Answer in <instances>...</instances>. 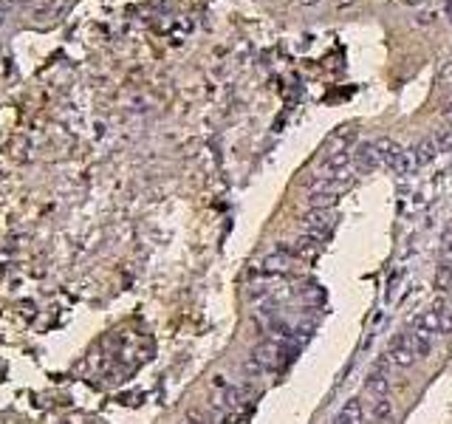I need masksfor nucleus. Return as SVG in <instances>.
Returning <instances> with one entry per match:
<instances>
[{"instance_id": "nucleus-1", "label": "nucleus", "mask_w": 452, "mask_h": 424, "mask_svg": "<svg viewBox=\"0 0 452 424\" xmlns=\"http://www.w3.org/2000/svg\"><path fill=\"white\" fill-rule=\"evenodd\" d=\"M447 309H449V305L444 300H433L430 305H424V309L413 317L410 331H418L424 337L436 340L438 334H444V328H447Z\"/></svg>"}, {"instance_id": "nucleus-2", "label": "nucleus", "mask_w": 452, "mask_h": 424, "mask_svg": "<svg viewBox=\"0 0 452 424\" xmlns=\"http://www.w3.org/2000/svg\"><path fill=\"white\" fill-rule=\"evenodd\" d=\"M376 150H379V161L385 164V167L396 176H407L413 170V158L410 153L404 150L401 145H396L393 139H379L376 141Z\"/></svg>"}, {"instance_id": "nucleus-3", "label": "nucleus", "mask_w": 452, "mask_h": 424, "mask_svg": "<svg viewBox=\"0 0 452 424\" xmlns=\"http://www.w3.org/2000/svg\"><path fill=\"white\" fill-rule=\"evenodd\" d=\"M385 357H388V362L396 365V368H410L413 362H418L416 348H413L407 331H399V334L390 337V342H388V348H385Z\"/></svg>"}, {"instance_id": "nucleus-4", "label": "nucleus", "mask_w": 452, "mask_h": 424, "mask_svg": "<svg viewBox=\"0 0 452 424\" xmlns=\"http://www.w3.org/2000/svg\"><path fill=\"white\" fill-rule=\"evenodd\" d=\"M252 357L257 360L260 368H263V373H269V370H280L285 362H289V348L277 340H269L263 345H257L252 351Z\"/></svg>"}, {"instance_id": "nucleus-5", "label": "nucleus", "mask_w": 452, "mask_h": 424, "mask_svg": "<svg viewBox=\"0 0 452 424\" xmlns=\"http://www.w3.org/2000/svg\"><path fill=\"white\" fill-rule=\"evenodd\" d=\"M353 170V153L350 150H334L320 161V178H340L345 181L348 173Z\"/></svg>"}, {"instance_id": "nucleus-6", "label": "nucleus", "mask_w": 452, "mask_h": 424, "mask_svg": "<svg viewBox=\"0 0 452 424\" xmlns=\"http://www.w3.org/2000/svg\"><path fill=\"white\" fill-rule=\"evenodd\" d=\"M337 224V215H334V209H314L302 218V226H305V235H314V238H328L331 229H334Z\"/></svg>"}, {"instance_id": "nucleus-7", "label": "nucleus", "mask_w": 452, "mask_h": 424, "mask_svg": "<svg viewBox=\"0 0 452 424\" xmlns=\"http://www.w3.org/2000/svg\"><path fill=\"white\" fill-rule=\"evenodd\" d=\"M368 416L373 424H396V405L390 396L368 399Z\"/></svg>"}, {"instance_id": "nucleus-8", "label": "nucleus", "mask_w": 452, "mask_h": 424, "mask_svg": "<svg viewBox=\"0 0 452 424\" xmlns=\"http://www.w3.org/2000/svg\"><path fill=\"white\" fill-rule=\"evenodd\" d=\"M300 261L289 252V246H280L277 252H272L266 261H263V272L266 274H285V272H292Z\"/></svg>"}, {"instance_id": "nucleus-9", "label": "nucleus", "mask_w": 452, "mask_h": 424, "mask_svg": "<svg viewBox=\"0 0 452 424\" xmlns=\"http://www.w3.org/2000/svg\"><path fill=\"white\" fill-rule=\"evenodd\" d=\"M379 150H376V141H359L353 150V167L362 170V173H370L379 167Z\"/></svg>"}, {"instance_id": "nucleus-10", "label": "nucleus", "mask_w": 452, "mask_h": 424, "mask_svg": "<svg viewBox=\"0 0 452 424\" xmlns=\"http://www.w3.org/2000/svg\"><path fill=\"white\" fill-rule=\"evenodd\" d=\"M365 393H368V399L390 396V373H388L382 365H376V368L368 373V379H365Z\"/></svg>"}, {"instance_id": "nucleus-11", "label": "nucleus", "mask_w": 452, "mask_h": 424, "mask_svg": "<svg viewBox=\"0 0 452 424\" xmlns=\"http://www.w3.org/2000/svg\"><path fill=\"white\" fill-rule=\"evenodd\" d=\"M331 424H365V405H362V399H348V402L334 413Z\"/></svg>"}, {"instance_id": "nucleus-12", "label": "nucleus", "mask_w": 452, "mask_h": 424, "mask_svg": "<svg viewBox=\"0 0 452 424\" xmlns=\"http://www.w3.org/2000/svg\"><path fill=\"white\" fill-rule=\"evenodd\" d=\"M320 249H322V241L314 238V235H302V238H297L289 246V252L297 257V261H314V257L320 255Z\"/></svg>"}, {"instance_id": "nucleus-13", "label": "nucleus", "mask_w": 452, "mask_h": 424, "mask_svg": "<svg viewBox=\"0 0 452 424\" xmlns=\"http://www.w3.org/2000/svg\"><path fill=\"white\" fill-rule=\"evenodd\" d=\"M436 153H438V141L436 139H421L418 145H416V150H413V164H430L433 158H436Z\"/></svg>"}, {"instance_id": "nucleus-14", "label": "nucleus", "mask_w": 452, "mask_h": 424, "mask_svg": "<svg viewBox=\"0 0 452 424\" xmlns=\"http://www.w3.org/2000/svg\"><path fill=\"white\" fill-rule=\"evenodd\" d=\"M436 286L438 289H449L452 286V261L447 257V261L438 266V272H436Z\"/></svg>"}, {"instance_id": "nucleus-15", "label": "nucleus", "mask_w": 452, "mask_h": 424, "mask_svg": "<svg viewBox=\"0 0 452 424\" xmlns=\"http://www.w3.org/2000/svg\"><path fill=\"white\" fill-rule=\"evenodd\" d=\"M436 20V14L433 12H421V17H418V26H427V23H433Z\"/></svg>"}, {"instance_id": "nucleus-16", "label": "nucleus", "mask_w": 452, "mask_h": 424, "mask_svg": "<svg viewBox=\"0 0 452 424\" xmlns=\"http://www.w3.org/2000/svg\"><path fill=\"white\" fill-rule=\"evenodd\" d=\"M444 334H452V305L447 309V328H444Z\"/></svg>"}, {"instance_id": "nucleus-17", "label": "nucleus", "mask_w": 452, "mask_h": 424, "mask_svg": "<svg viewBox=\"0 0 452 424\" xmlns=\"http://www.w3.org/2000/svg\"><path fill=\"white\" fill-rule=\"evenodd\" d=\"M300 6H317V3H322V0H297Z\"/></svg>"}, {"instance_id": "nucleus-18", "label": "nucleus", "mask_w": 452, "mask_h": 424, "mask_svg": "<svg viewBox=\"0 0 452 424\" xmlns=\"http://www.w3.org/2000/svg\"><path fill=\"white\" fill-rule=\"evenodd\" d=\"M404 3H407V6H421L424 0H404Z\"/></svg>"}, {"instance_id": "nucleus-19", "label": "nucleus", "mask_w": 452, "mask_h": 424, "mask_svg": "<svg viewBox=\"0 0 452 424\" xmlns=\"http://www.w3.org/2000/svg\"><path fill=\"white\" fill-rule=\"evenodd\" d=\"M447 12H449V20H452V0H447Z\"/></svg>"}, {"instance_id": "nucleus-20", "label": "nucleus", "mask_w": 452, "mask_h": 424, "mask_svg": "<svg viewBox=\"0 0 452 424\" xmlns=\"http://www.w3.org/2000/svg\"><path fill=\"white\" fill-rule=\"evenodd\" d=\"M447 116H449V122H452V102H449V110H447Z\"/></svg>"}, {"instance_id": "nucleus-21", "label": "nucleus", "mask_w": 452, "mask_h": 424, "mask_svg": "<svg viewBox=\"0 0 452 424\" xmlns=\"http://www.w3.org/2000/svg\"><path fill=\"white\" fill-rule=\"evenodd\" d=\"M345 3H353V0H345Z\"/></svg>"}]
</instances>
